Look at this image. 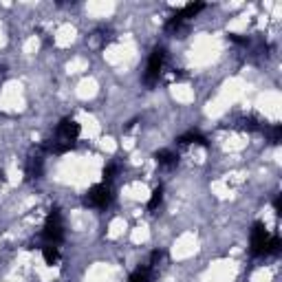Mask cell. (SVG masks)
Listing matches in <instances>:
<instances>
[{
	"label": "cell",
	"instance_id": "obj_1",
	"mask_svg": "<svg viewBox=\"0 0 282 282\" xmlns=\"http://www.w3.org/2000/svg\"><path fill=\"white\" fill-rule=\"evenodd\" d=\"M163 64H165V49L163 46H154L150 58H148V66L144 73V84L148 89H152V86L159 82L161 73H163Z\"/></svg>",
	"mask_w": 282,
	"mask_h": 282
},
{
	"label": "cell",
	"instance_id": "obj_2",
	"mask_svg": "<svg viewBox=\"0 0 282 282\" xmlns=\"http://www.w3.org/2000/svg\"><path fill=\"white\" fill-rule=\"evenodd\" d=\"M42 238L46 240V245H60L64 240V223H62V214H60L58 207H53L49 212V216H46Z\"/></svg>",
	"mask_w": 282,
	"mask_h": 282
},
{
	"label": "cell",
	"instance_id": "obj_3",
	"mask_svg": "<svg viewBox=\"0 0 282 282\" xmlns=\"http://www.w3.org/2000/svg\"><path fill=\"white\" fill-rule=\"evenodd\" d=\"M112 199H115V194H112L110 185L99 183V185H93L91 190L86 192L84 203L89 207H95V210H106V207L112 203Z\"/></svg>",
	"mask_w": 282,
	"mask_h": 282
},
{
	"label": "cell",
	"instance_id": "obj_4",
	"mask_svg": "<svg viewBox=\"0 0 282 282\" xmlns=\"http://www.w3.org/2000/svg\"><path fill=\"white\" fill-rule=\"evenodd\" d=\"M79 132H82V128H79V124L75 122V119H62L58 126V141H69V144H75Z\"/></svg>",
	"mask_w": 282,
	"mask_h": 282
},
{
	"label": "cell",
	"instance_id": "obj_5",
	"mask_svg": "<svg viewBox=\"0 0 282 282\" xmlns=\"http://www.w3.org/2000/svg\"><path fill=\"white\" fill-rule=\"evenodd\" d=\"M269 238L263 223H253L251 227V253L253 256H265V243Z\"/></svg>",
	"mask_w": 282,
	"mask_h": 282
},
{
	"label": "cell",
	"instance_id": "obj_6",
	"mask_svg": "<svg viewBox=\"0 0 282 282\" xmlns=\"http://www.w3.org/2000/svg\"><path fill=\"white\" fill-rule=\"evenodd\" d=\"M154 159H157L159 165H163L165 170H172V167L179 165V154L170 150V148H163V150H157L154 152Z\"/></svg>",
	"mask_w": 282,
	"mask_h": 282
},
{
	"label": "cell",
	"instance_id": "obj_7",
	"mask_svg": "<svg viewBox=\"0 0 282 282\" xmlns=\"http://www.w3.org/2000/svg\"><path fill=\"white\" fill-rule=\"evenodd\" d=\"M177 144H181V146H192V144L207 146L210 141H207V137L203 135V132H199V130H187V132H183V135L177 139Z\"/></svg>",
	"mask_w": 282,
	"mask_h": 282
},
{
	"label": "cell",
	"instance_id": "obj_8",
	"mask_svg": "<svg viewBox=\"0 0 282 282\" xmlns=\"http://www.w3.org/2000/svg\"><path fill=\"white\" fill-rule=\"evenodd\" d=\"M203 9H205V5H203V3H192V5H185L183 9H181V11H177V13H174V16H177L179 20H183V22H187V20H190V18H196V16H199V13L203 11Z\"/></svg>",
	"mask_w": 282,
	"mask_h": 282
},
{
	"label": "cell",
	"instance_id": "obj_9",
	"mask_svg": "<svg viewBox=\"0 0 282 282\" xmlns=\"http://www.w3.org/2000/svg\"><path fill=\"white\" fill-rule=\"evenodd\" d=\"M42 172H44V163H42L40 157H31L29 161H26V177H29L31 181L42 179Z\"/></svg>",
	"mask_w": 282,
	"mask_h": 282
},
{
	"label": "cell",
	"instance_id": "obj_10",
	"mask_svg": "<svg viewBox=\"0 0 282 282\" xmlns=\"http://www.w3.org/2000/svg\"><path fill=\"white\" fill-rule=\"evenodd\" d=\"M152 280H154V269H152V267H148V265L137 267V269L130 273V278H128V282H152Z\"/></svg>",
	"mask_w": 282,
	"mask_h": 282
},
{
	"label": "cell",
	"instance_id": "obj_11",
	"mask_svg": "<svg viewBox=\"0 0 282 282\" xmlns=\"http://www.w3.org/2000/svg\"><path fill=\"white\" fill-rule=\"evenodd\" d=\"M238 128H240V130L256 132V130L263 128V124H260L258 117H240V119H238Z\"/></svg>",
	"mask_w": 282,
	"mask_h": 282
},
{
	"label": "cell",
	"instance_id": "obj_12",
	"mask_svg": "<svg viewBox=\"0 0 282 282\" xmlns=\"http://www.w3.org/2000/svg\"><path fill=\"white\" fill-rule=\"evenodd\" d=\"M42 256H44V260L49 265H58V260H60L58 245H46V247H42Z\"/></svg>",
	"mask_w": 282,
	"mask_h": 282
},
{
	"label": "cell",
	"instance_id": "obj_13",
	"mask_svg": "<svg viewBox=\"0 0 282 282\" xmlns=\"http://www.w3.org/2000/svg\"><path fill=\"white\" fill-rule=\"evenodd\" d=\"M161 203H163V187L159 185V187H154L152 194H150V201H148V210L154 212Z\"/></svg>",
	"mask_w": 282,
	"mask_h": 282
},
{
	"label": "cell",
	"instance_id": "obj_14",
	"mask_svg": "<svg viewBox=\"0 0 282 282\" xmlns=\"http://www.w3.org/2000/svg\"><path fill=\"white\" fill-rule=\"evenodd\" d=\"M280 247H282V240H280L278 234H273V236H269V238H267V243H265V256H269V253H278Z\"/></svg>",
	"mask_w": 282,
	"mask_h": 282
},
{
	"label": "cell",
	"instance_id": "obj_15",
	"mask_svg": "<svg viewBox=\"0 0 282 282\" xmlns=\"http://www.w3.org/2000/svg\"><path fill=\"white\" fill-rule=\"evenodd\" d=\"M117 174H119V165H115V163L106 165V167H104V183H106V185H110V181L115 179Z\"/></svg>",
	"mask_w": 282,
	"mask_h": 282
},
{
	"label": "cell",
	"instance_id": "obj_16",
	"mask_svg": "<svg viewBox=\"0 0 282 282\" xmlns=\"http://www.w3.org/2000/svg\"><path fill=\"white\" fill-rule=\"evenodd\" d=\"M267 135H269V141L273 146H278L280 139H282V126H271V128H267Z\"/></svg>",
	"mask_w": 282,
	"mask_h": 282
},
{
	"label": "cell",
	"instance_id": "obj_17",
	"mask_svg": "<svg viewBox=\"0 0 282 282\" xmlns=\"http://www.w3.org/2000/svg\"><path fill=\"white\" fill-rule=\"evenodd\" d=\"M165 258V251H161V249H157V251H152L150 253V263H148V267H152V269H157V267L161 265V260Z\"/></svg>",
	"mask_w": 282,
	"mask_h": 282
},
{
	"label": "cell",
	"instance_id": "obj_18",
	"mask_svg": "<svg viewBox=\"0 0 282 282\" xmlns=\"http://www.w3.org/2000/svg\"><path fill=\"white\" fill-rule=\"evenodd\" d=\"M230 40L236 44H249V38H240L238 33H230Z\"/></svg>",
	"mask_w": 282,
	"mask_h": 282
},
{
	"label": "cell",
	"instance_id": "obj_19",
	"mask_svg": "<svg viewBox=\"0 0 282 282\" xmlns=\"http://www.w3.org/2000/svg\"><path fill=\"white\" fill-rule=\"evenodd\" d=\"M273 207H276V214H282V199L280 196L273 201Z\"/></svg>",
	"mask_w": 282,
	"mask_h": 282
}]
</instances>
